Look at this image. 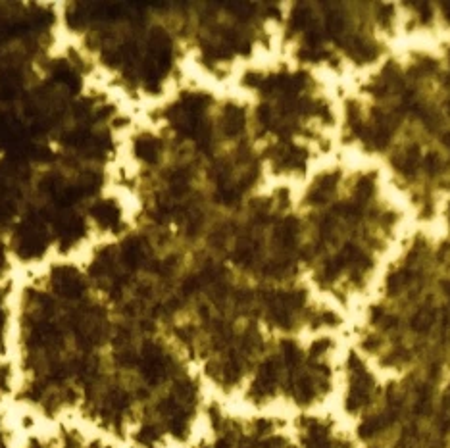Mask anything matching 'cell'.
Wrapping results in <instances>:
<instances>
[{
	"mask_svg": "<svg viewBox=\"0 0 450 448\" xmlns=\"http://www.w3.org/2000/svg\"><path fill=\"white\" fill-rule=\"evenodd\" d=\"M296 194L304 233V279L323 302L354 312L408 233V212L370 162L327 160Z\"/></svg>",
	"mask_w": 450,
	"mask_h": 448,
	"instance_id": "obj_1",
	"label": "cell"
},
{
	"mask_svg": "<svg viewBox=\"0 0 450 448\" xmlns=\"http://www.w3.org/2000/svg\"><path fill=\"white\" fill-rule=\"evenodd\" d=\"M64 4L60 37L93 77L139 114L191 77L181 4Z\"/></svg>",
	"mask_w": 450,
	"mask_h": 448,
	"instance_id": "obj_2",
	"label": "cell"
},
{
	"mask_svg": "<svg viewBox=\"0 0 450 448\" xmlns=\"http://www.w3.org/2000/svg\"><path fill=\"white\" fill-rule=\"evenodd\" d=\"M402 37L389 4H291L281 10L277 52L323 77L356 79L379 66Z\"/></svg>",
	"mask_w": 450,
	"mask_h": 448,
	"instance_id": "obj_3",
	"label": "cell"
},
{
	"mask_svg": "<svg viewBox=\"0 0 450 448\" xmlns=\"http://www.w3.org/2000/svg\"><path fill=\"white\" fill-rule=\"evenodd\" d=\"M15 448H118L110 439L77 421L25 423L19 421Z\"/></svg>",
	"mask_w": 450,
	"mask_h": 448,
	"instance_id": "obj_4",
	"label": "cell"
},
{
	"mask_svg": "<svg viewBox=\"0 0 450 448\" xmlns=\"http://www.w3.org/2000/svg\"><path fill=\"white\" fill-rule=\"evenodd\" d=\"M13 279L0 281V408L12 404L15 387L13 360Z\"/></svg>",
	"mask_w": 450,
	"mask_h": 448,
	"instance_id": "obj_5",
	"label": "cell"
},
{
	"mask_svg": "<svg viewBox=\"0 0 450 448\" xmlns=\"http://www.w3.org/2000/svg\"><path fill=\"white\" fill-rule=\"evenodd\" d=\"M19 437V420L17 416L0 408V448H15Z\"/></svg>",
	"mask_w": 450,
	"mask_h": 448,
	"instance_id": "obj_6",
	"label": "cell"
},
{
	"mask_svg": "<svg viewBox=\"0 0 450 448\" xmlns=\"http://www.w3.org/2000/svg\"><path fill=\"white\" fill-rule=\"evenodd\" d=\"M17 275L15 268H13L12 260L8 256V252L4 250V246L0 245V281H6V279H13Z\"/></svg>",
	"mask_w": 450,
	"mask_h": 448,
	"instance_id": "obj_7",
	"label": "cell"
}]
</instances>
